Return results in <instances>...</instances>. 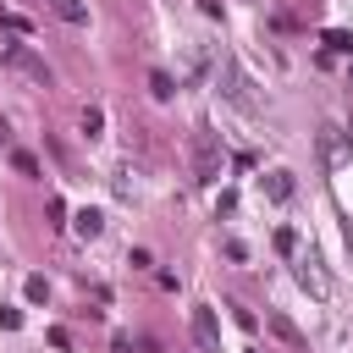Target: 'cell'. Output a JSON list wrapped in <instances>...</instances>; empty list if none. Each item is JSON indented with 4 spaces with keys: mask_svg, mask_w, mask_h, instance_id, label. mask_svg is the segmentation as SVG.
<instances>
[{
    "mask_svg": "<svg viewBox=\"0 0 353 353\" xmlns=\"http://www.w3.org/2000/svg\"><path fill=\"white\" fill-rule=\"evenodd\" d=\"M215 83H221V99L226 105H237L243 116H259L265 105H259V94H254V83H248V72H243V61L237 55H221V66H215Z\"/></svg>",
    "mask_w": 353,
    "mask_h": 353,
    "instance_id": "obj_1",
    "label": "cell"
},
{
    "mask_svg": "<svg viewBox=\"0 0 353 353\" xmlns=\"http://www.w3.org/2000/svg\"><path fill=\"white\" fill-rule=\"evenodd\" d=\"M221 132H210V127H199L193 132V182H215L221 176Z\"/></svg>",
    "mask_w": 353,
    "mask_h": 353,
    "instance_id": "obj_2",
    "label": "cell"
},
{
    "mask_svg": "<svg viewBox=\"0 0 353 353\" xmlns=\"http://www.w3.org/2000/svg\"><path fill=\"white\" fill-rule=\"evenodd\" d=\"M6 66H11V72H22L28 83L50 88V66H44V55H33L28 44H6Z\"/></svg>",
    "mask_w": 353,
    "mask_h": 353,
    "instance_id": "obj_3",
    "label": "cell"
},
{
    "mask_svg": "<svg viewBox=\"0 0 353 353\" xmlns=\"http://www.w3.org/2000/svg\"><path fill=\"white\" fill-rule=\"evenodd\" d=\"M292 276H298V287H303V292L331 298V276L320 270V259H314V254H303V248H298V254H292Z\"/></svg>",
    "mask_w": 353,
    "mask_h": 353,
    "instance_id": "obj_4",
    "label": "cell"
},
{
    "mask_svg": "<svg viewBox=\"0 0 353 353\" xmlns=\"http://www.w3.org/2000/svg\"><path fill=\"white\" fill-rule=\"evenodd\" d=\"M193 342H199L204 353H221V325H215V309H210V303L193 309Z\"/></svg>",
    "mask_w": 353,
    "mask_h": 353,
    "instance_id": "obj_5",
    "label": "cell"
},
{
    "mask_svg": "<svg viewBox=\"0 0 353 353\" xmlns=\"http://www.w3.org/2000/svg\"><path fill=\"white\" fill-rule=\"evenodd\" d=\"M320 160L336 171V165H347L353 160V143H347V132H336V127H325L320 132Z\"/></svg>",
    "mask_w": 353,
    "mask_h": 353,
    "instance_id": "obj_6",
    "label": "cell"
},
{
    "mask_svg": "<svg viewBox=\"0 0 353 353\" xmlns=\"http://www.w3.org/2000/svg\"><path fill=\"white\" fill-rule=\"evenodd\" d=\"M259 182H265V199H276V204H287V199L298 193V182H292V171H265Z\"/></svg>",
    "mask_w": 353,
    "mask_h": 353,
    "instance_id": "obj_7",
    "label": "cell"
},
{
    "mask_svg": "<svg viewBox=\"0 0 353 353\" xmlns=\"http://www.w3.org/2000/svg\"><path fill=\"white\" fill-rule=\"evenodd\" d=\"M265 325H270V331H276V336H281L287 347H303V331H298V325H292V320H287L281 309H270V314H265Z\"/></svg>",
    "mask_w": 353,
    "mask_h": 353,
    "instance_id": "obj_8",
    "label": "cell"
},
{
    "mask_svg": "<svg viewBox=\"0 0 353 353\" xmlns=\"http://www.w3.org/2000/svg\"><path fill=\"white\" fill-rule=\"evenodd\" d=\"M72 232H77V237H99V232H105V215H99V210H77V215H72Z\"/></svg>",
    "mask_w": 353,
    "mask_h": 353,
    "instance_id": "obj_9",
    "label": "cell"
},
{
    "mask_svg": "<svg viewBox=\"0 0 353 353\" xmlns=\"http://www.w3.org/2000/svg\"><path fill=\"white\" fill-rule=\"evenodd\" d=\"M149 94H154V99H176V77H171L165 66H154V72H149Z\"/></svg>",
    "mask_w": 353,
    "mask_h": 353,
    "instance_id": "obj_10",
    "label": "cell"
},
{
    "mask_svg": "<svg viewBox=\"0 0 353 353\" xmlns=\"http://www.w3.org/2000/svg\"><path fill=\"white\" fill-rule=\"evenodd\" d=\"M50 6H55V17H61V22H72V28H83V22H88V6H83V0H50Z\"/></svg>",
    "mask_w": 353,
    "mask_h": 353,
    "instance_id": "obj_11",
    "label": "cell"
},
{
    "mask_svg": "<svg viewBox=\"0 0 353 353\" xmlns=\"http://www.w3.org/2000/svg\"><path fill=\"white\" fill-rule=\"evenodd\" d=\"M77 127H83V138H99V132H105V110H99V105H83Z\"/></svg>",
    "mask_w": 353,
    "mask_h": 353,
    "instance_id": "obj_12",
    "label": "cell"
},
{
    "mask_svg": "<svg viewBox=\"0 0 353 353\" xmlns=\"http://www.w3.org/2000/svg\"><path fill=\"white\" fill-rule=\"evenodd\" d=\"M325 55H353V33L331 28V33H325Z\"/></svg>",
    "mask_w": 353,
    "mask_h": 353,
    "instance_id": "obj_13",
    "label": "cell"
},
{
    "mask_svg": "<svg viewBox=\"0 0 353 353\" xmlns=\"http://www.w3.org/2000/svg\"><path fill=\"white\" fill-rule=\"evenodd\" d=\"M11 165L22 171V176H39L44 165H39V154H28V149H11Z\"/></svg>",
    "mask_w": 353,
    "mask_h": 353,
    "instance_id": "obj_14",
    "label": "cell"
},
{
    "mask_svg": "<svg viewBox=\"0 0 353 353\" xmlns=\"http://www.w3.org/2000/svg\"><path fill=\"white\" fill-rule=\"evenodd\" d=\"M0 28H11V33H33V22H28L22 11H0Z\"/></svg>",
    "mask_w": 353,
    "mask_h": 353,
    "instance_id": "obj_15",
    "label": "cell"
},
{
    "mask_svg": "<svg viewBox=\"0 0 353 353\" xmlns=\"http://www.w3.org/2000/svg\"><path fill=\"white\" fill-rule=\"evenodd\" d=\"M276 254H298V232H292V226L276 232Z\"/></svg>",
    "mask_w": 353,
    "mask_h": 353,
    "instance_id": "obj_16",
    "label": "cell"
},
{
    "mask_svg": "<svg viewBox=\"0 0 353 353\" xmlns=\"http://www.w3.org/2000/svg\"><path fill=\"white\" fill-rule=\"evenodd\" d=\"M28 298L44 303V298H50V281H44V276H28Z\"/></svg>",
    "mask_w": 353,
    "mask_h": 353,
    "instance_id": "obj_17",
    "label": "cell"
},
{
    "mask_svg": "<svg viewBox=\"0 0 353 353\" xmlns=\"http://www.w3.org/2000/svg\"><path fill=\"white\" fill-rule=\"evenodd\" d=\"M0 325H6V331H17V325H22V309H11V303H0Z\"/></svg>",
    "mask_w": 353,
    "mask_h": 353,
    "instance_id": "obj_18",
    "label": "cell"
},
{
    "mask_svg": "<svg viewBox=\"0 0 353 353\" xmlns=\"http://www.w3.org/2000/svg\"><path fill=\"white\" fill-rule=\"evenodd\" d=\"M50 347H61V353H66V347H72V331H66V325H50Z\"/></svg>",
    "mask_w": 353,
    "mask_h": 353,
    "instance_id": "obj_19",
    "label": "cell"
},
{
    "mask_svg": "<svg viewBox=\"0 0 353 353\" xmlns=\"http://www.w3.org/2000/svg\"><path fill=\"white\" fill-rule=\"evenodd\" d=\"M6 138H11V132H6V121H0V143H6Z\"/></svg>",
    "mask_w": 353,
    "mask_h": 353,
    "instance_id": "obj_20",
    "label": "cell"
},
{
    "mask_svg": "<svg viewBox=\"0 0 353 353\" xmlns=\"http://www.w3.org/2000/svg\"><path fill=\"white\" fill-rule=\"evenodd\" d=\"M347 248H353V221H347Z\"/></svg>",
    "mask_w": 353,
    "mask_h": 353,
    "instance_id": "obj_21",
    "label": "cell"
},
{
    "mask_svg": "<svg viewBox=\"0 0 353 353\" xmlns=\"http://www.w3.org/2000/svg\"><path fill=\"white\" fill-rule=\"evenodd\" d=\"M347 143H353V121H347Z\"/></svg>",
    "mask_w": 353,
    "mask_h": 353,
    "instance_id": "obj_22",
    "label": "cell"
}]
</instances>
